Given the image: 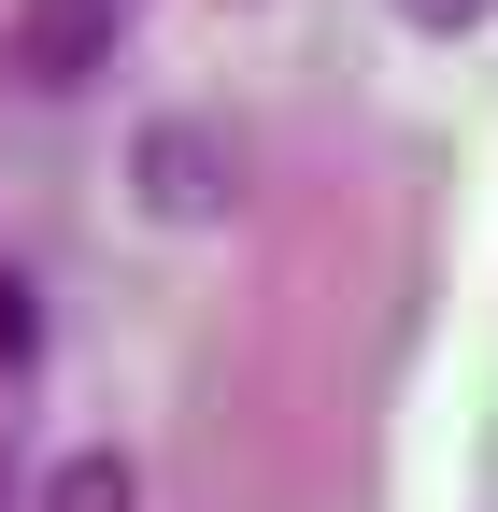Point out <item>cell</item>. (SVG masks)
Wrapping results in <instances>:
<instances>
[{
  "label": "cell",
  "mask_w": 498,
  "mask_h": 512,
  "mask_svg": "<svg viewBox=\"0 0 498 512\" xmlns=\"http://www.w3.org/2000/svg\"><path fill=\"white\" fill-rule=\"evenodd\" d=\"M0 356H29V299L15 285H0Z\"/></svg>",
  "instance_id": "cell-5"
},
{
  "label": "cell",
  "mask_w": 498,
  "mask_h": 512,
  "mask_svg": "<svg viewBox=\"0 0 498 512\" xmlns=\"http://www.w3.org/2000/svg\"><path fill=\"white\" fill-rule=\"evenodd\" d=\"M228 185H242V143H228L214 114H157V128H129V200H143V214L214 228V214H228Z\"/></svg>",
  "instance_id": "cell-1"
},
{
  "label": "cell",
  "mask_w": 498,
  "mask_h": 512,
  "mask_svg": "<svg viewBox=\"0 0 498 512\" xmlns=\"http://www.w3.org/2000/svg\"><path fill=\"white\" fill-rule=\"evenodd\" d=\"M399 15H413V29H427V43H470V29H484V15H498V0H399Z\"/></svg>",
  "instance_id": "cell-4"
},
{
  "label": "cell",
  "mask_w": 498,
  "mask_h": 512,
  "mask_svg": "<svg viewBox=\"0 0 498 512\" xmlns=\"http://www.w3.org/2000/svg\"><path fill=\"white\" fill-rule=\"evenodd\" d=\"M43 512H143V470L86 441V456H57V470H43Z\"/></svg>",
  "instance_id": "cell-3"
},
{
  "label": "cell",
  "mask_w": 498,
  "mask_h": 512,
  "mask_svg": "<svg viewBox=\"0 0 498 512\" xmlns=\"http://www.w3.org/2000/svg\"><path fill=\"white\" fill-rule=\"evenodd\" d=\"M114 29H129V0H29L15 15V72L29 86H100L114 72Z\"/></svg>",
  "instance_id": "cell-2"
}]
</instances>
